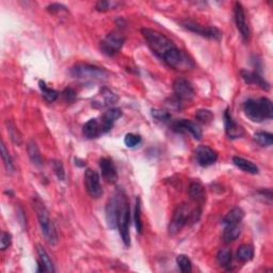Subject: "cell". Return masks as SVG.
Returning a JSON list of instances; mask_svg holds the SVG:
<instances>
[{
    "mask_svg": "<svg viewBox=\"0 0 273 273\" xmlns=\"http://www.w3.org/2000/svg\"><path fill=\"white\" fill-rule=\"evenodd\" d=\"M141 33L150 49L169 67L178 71L192 70L194 67L192 59L163 33L150 28H143Z\"/></svg>",
    "mask_w": 273,
    "mask_h": 273,
    "instance_id": "obj_1",
    "label": "cell"
},
{
    "mask_svg": "<svg viewBox=\"0 0 273 273\" xmlns=\"http://www.w3.org/2000/svg\"><path fill=\"white\" fill-rule=\"evenodd\" d=\"M202 214V208L196 207L194 209L191 208L189 204L183 203L179 204L173 213V217L169 224V234L170 236H175L178 234L185 225L188 223L194 224L198 221Z\"/></svg>",
    "mask_w": 273,
    "mask_h": 273,
    "instance_id": "obj_2",
    "label": "cell"
},
{
    "mask_svg": "<svg viewBox=\"0 0 273 273\" xmlns=\"http://www.w3.org/2000/svg\"><path fill=\"white\" fill-rule=\"evenodd\" d=\"M117 196V229L120 231L122 240L126 247L130 245V207L124 190L119 189L116 191Z\"/></svg>",
    "mask_w": 273,
    "mask_h": 273,
    "instance_id": "obj_3",
    "label": "cell"
},
{
    "mask_svg": "<svg viewBox=\"0 0 273 273\" xmlns=\"http://www.w3.org/2000/svg\"><path fill=\"white\" fill-rule=\"evenodd\" d=\"M244 114L252 122L260 123L265 120H271L273 117L272 102L267 97L259 99H248L243 105Z\"/></svg>",
    "mask_w": 273,
    "mask_h": 273,
    "instance_id": "obj_4",
    "label": "cell"
},
{
    "mask_svg": "<svg viewBox=\"0 0 273 273\" xmlns=\"http://www.w3.org/2000/svg\"><path fill=\"white\" fill-rule=\"evenodd\" d=\"M33 208L36 213V216H38L39 224L41 227L42 234L45 237V240H46L47 243L50 245H56L59 240L58 233L51 220L48 209L39 197L33 198Z\"/></svg>",
    "mask_w": 273,
    "mask_h": 273,
    "instance_id": "obj_5",
    "label": "cell"
},
{
    "mask_svg": "<svg viewBox=\"0 0 273 273\" xmlns=\"http://www.w3.org/2000/svg\"><path fill=\"white\" fill-rule=\"evenodd\" d=\"M71 75L74 78L86 81H103L108 78L109 74L102 67L79 62L71 69Z\"/></svg>",
    "mask_w": 273,
    "mask_h": 273,
    "instance_id": "obj_6",
    "label": "cell"
},
{
    "mask_svg": "<svg viewBox=\"0 0 273 273\" xmlns=\"http://www.w3.org/2000/svg\"><path fill=\"white\" fill-rule=\"evenodd\" d=\"M125 36L120 31H112L101 42V50L109 57H113L119 52L125 43Z\"/></svg>",
    "mask_w": 273,
    "mask_h": 273,
    "instance_id": "obj_7",
    "label": "cell"
},
{
    "mask_svg": "<svg viewBox=\"0 0 273 273\" xmlns=\"http://www.w3.org/2000/svg\"><path fill=\"white\" fill-rule=\"evenodd\" d=\"M181 26L188 31L196 33L198 35H202L204 38L212 39L215 41H220L222 38V32L217 28V27H204L199 24H196L192 21H184L180 23Z\"/></svg>",
    "mask_w": 273,
    "mask_h": 273,
    "instance_id": "obj_8",
    "label": "cell"
},
{
    "mask_svg": "<svg viewBox=\"0 0 273 273\" xmlns=\"http://www.w3.org/2000/svg\"><path fill=\"white\" fill-rule=\"evenodd\" d=\"M173 91H174V98L183 104L184 102L192 101L195 92L194 89L189 80L185 78H177L173 84Z\"/></svg>",
    "mask_w": 273,
    "mask_h": 273,
    "instance_id": "obj_9",
    "label": "cell"
},
{
    "mask_svg": "<svg viewBox=\"0 0 273 273\" xmlns=\"http://www.w3.org/2000/svg\"><path fill=\"white\" fill-rule=\"evenodd\" d=\"M234 16H235L236 26H237V29L240 32L243 42H249L250 36H251V31H250L249 23L247 21V15H245V12H244V8L242 7L240 3L235 4Z\"/></svg>",
    "mask_w": 273,
    "mask_h": 273,
    "instance_id": "obj_10",
    "label": "cell"
},
{
    "mask_svg": "<svg viewBox=\"0 0 273 273\" xmlns=\"http://www.w3.org/2000/svg\"><path fill=\"white\" fill-rule=\"evenodd\" d=\"M85 186L88 193L93 198H99L104 193L97 172L92 169H87L85 172Z\"/></svg>",
    "mask_w": 273,
    "mask_h": 273,
    "instance_id": "obj_11",
    "label": "cell"
},
{
    "mask_svg": "<svg viewBox=\"0 0 273 273\" xmlns=\"http://www.w3.org/2000/svg\"><path fill=\"white\" fill-rule=\"evenodd\" d=\"M172 129L178 133H186L189 132L193 135V138L196 140H201L203 131L202 128L196 123H193L188 120H178L173 122Z\"/></svg>",
    "mask_w": 273,
    "mask_h": 273,
    "instance_id": "obj_12",
    "label": "cell"
},
{
    "mask_svg": "<svg viewBox=\"0 0 273 273\" xmlns=\"http://www.w3.org/2000/svg\"><path fill=\"white\" fill-rule=\"evenodd\" d=\"M108 129L106 128V126L104 125L103 121L101 120V117L99 119H91L89 120L85 125L83 128V133L86 136L87 139H96L99 138L102 134L107 133Z\"/></svg>",
    "mask_w": 273,
    "mask_h": 273,
    "instance_id": "obj_13",
    "label": "cell"
},
{
    "mask_svg": "<svg viewBox=\"0 0 273 273\" xmlns=\"http://www.w3.org/2000/svg\"><path fill=\"white\" fill-rule=\"evenodd\" d=\"M195 158L199 166L209 167L217 161L218 153L206 145H199L195 150Z\"/></svg>",
    "mask_w": 273,
    "mask_h": 273,
    "instance_id": "obj_14",
    "label": "cell"
},
{
    "mask_svg": "<svg viewBox=\"0 0 273 273\" xmlns=\"http://www.w3.org/2000/svg\"><path fill=\"white\" fill-rule=\"evenodd\" d=\"M99 168H101L103 178L108 184L116 183L117 179H119V175H117V171L114 162L110 158L107 157L101 158V160H99Z\"/></svg>",
    "mask_w": 273,
    "mask_h": 273,
    "instance_id": "obj_15",
    "label": "cell"
},
{
    "mask_svg": "<svg viewBox=\"0 0 273 273\" xmlns=\"http://www.w3.org/2000/svg\"><path fill=\"white\" fill-rule=\"evenodd\" d=\"M224 126L225 132L230 139H238L244 134L243 128L234 121L229 109H226L224 112Z\"/></svg>",
    "mask_w": 273,
    "mask_h": 273,
    "instance_id": "obj_16",
    "label": "cell"
},
{
    "mask_svg": "<svg viewBox=\"0 0 273 273\" xmlns=\"http://www.w3.org/2000/svg\"><path fill=\"white\" fill-rule=\"evenodd\" d=\"M117 101H119V97H117L112 91H110L107 88H103L101 90V92H99L97 96L93 99L92 106L97 109H102L105 107L114 105Z\"/></svg>",
    "mask_w": 273,
    "mask_h": 273,
    "instance_id": "obj_17",
    "label": "cell"
},
{
    "mask_svg": "<svg viewBox=\"0 0 273 273\" xmlns=\"http://www.w3.org/2000/svg\"><path fill=\"white\" fill-rule=\"evenodd\" d=\"M188 195L191 201H193L198 206H203L206 201V190L201 181H191L188 188Z\"/></svg>",
    "mask_w": 273,
    "mask_h": 273,
    "instance_id": "obj_18",
    "label": "cell"
},
{
    "mask_svg": "<svg viewBox=\"0 0 273 273\" xmlns=\"http://www.w3.org/2000/svg\"><path fill=\"white\" fill-rule=\"evenodd\" d=\"M240 76L243 79V81L247 85H252V86H257L262 90H270V85L269 83L263 79L258 73L256 72H251L247 70H242L240 71Z\"/></svg>",
    "mask_w": 273,
    "mask_h": 273,
    "instance_id": "obj_19",
    "label": "cell"
},
{
    "mask_svg": "<svg viewBox=\"0 0 273 273\" xmlns=\"http://www.w3.org/2000/svg\"><path fill=\"white\" fill-rule=\"evenodd\" d=\"M117 196L114 194L108 199L106 204V221L110 229H116L117 227Z\"/></svg>",
    "mask_w": 273,
    "mask_h": 273,
    "instance_id": "obj_20",
    "label": "cell"
},
{
    "mask_svg": "<svg viewBox=\"0 0 273 273\" xmlns=\"http://www.w3.org/2000/svg\"><path fill=\"white\" fill-rule=\"evenodd\" d=\"M36 253H38V271L39 272H54V267L52 260L50 259L47 251L41 245L36 247Z\"/></svg>",
    "mask_w": 273,
    "mask_h": 273,
    "instance_id": "obj_21",
    "label": "cell"
},
{
    "mask_svg": "<svg viewBox=\"0 0 273 273\" xmlns=\"http://www.w3.org/2000/svg\"><path fill=\"white\" fill-rule=\"evenodd\" d=\"M123 115V112L120 108H111L107 110L102 116L101 120L103 121V123L105 124L106 128L110 131L112 129V127L114 125V123L120 119V117Z\"/></svg>",
    "mask_w": 273,
    "mask_h": 273,
    "instance_id": "obj_22",
    "label": "cell"
},
{
    "mask_svg": "<svg viewBox=\"0 0 273 273\" xmlns=\"http://www.w3.org/2000/svg\"><path fill=\"white\" fill-rule=\"evenodd\" d=\"M233 162L236 167L245 173H249V174H252V175L258 174V172H259L258 167L255 165V163H253L252 161L248 159H244L239 156H234Z\"/></svg>",
    "mask_w": 273,
    "mask_h": 273,
    "instance_id": "obj_23",
    "label": "cell"
},
{
    "mask_svg": "<svg viewBox=\"0 0 273 273\" xmlns=\"http://www.w3.org/2000/svg\"><path fill=\"white\" fill-rule=\"evenodd\" d=\"M242 226L241 224H227L225 225V229L223 231L222 239L225 243L234 242L241 235Z\"/></svg>",
    "mask_w": 273,
    "mask_h": 273,
    "instance_id": "obj_24",
    "label": "cell"
},
{
    "mask_svg": "<svg viewBox=\"0 0 273 273\" xmlns=\"http://www.w3.org/2000/svg\"><path fill=\"white\" fill-rule=\"evenodd\" d=\"M244 218V212L240 207H235L231 212L226 214V216L223 218V224H239L243 220Z\"/></svg>",
    "mask_w": 273,
    "mask_h": 273,
    "instance_id": "obj_25",
    "label": "cell"
},
{
    "mask_svg": "<svg viewBox=\"0 0 273 273\" xmlns=\"http://www.w3.org/2000/svg\"><path fill=\"white\" fill-rule=\"evenodd\" d=\"M27 151H28L29 158L32 161L33 165L36 167H41L43 165V158H42V155L40 153L38 145L35 144V142L30 141L28 143V148H27Z\"/></svg>",
    "mask_w": 273,
    "mask_h": 273,
    "instance_id": "obj_26",
    "label": "cell"
},
{
    "mask_svg": "<svg viewBox=\"0 0 273 273\" xmlns=\"http://www.w3.org/2000/svg\"><path fill=\"white\" fill-rule=\"evenodd\" d=\"M218 262L220 263V266L223 267L226 270H231L232 269V252L229 249H221L219 252H218L217 255Z\"/></svg>",
    "mask_w": 273,
    "mask_h": 273,
    "instance_id": "obj_27",
    "label": "cell"
},
{
    "mask_svg": "<svg viewBox=\"0 0 273 273\" xmlns=\"http://www.w3.org/2000/svg\"><path fill=\"white\" fill-rule=\"evenodd\" d=\"M254 257V248L250 244H243L237 251V258L241 262L251 261Z\"/></svg>",
    "mask_w": 273,
    "mask_h": 273,
    "instance_id": "obj_28",
    "label": "cell"
},
{
    "mask_svg": "<svg viewBox=\"0 0 273 273\" xmlns=\"http://www.w3.org/2000/svg\"><path fill=\"white\" fill-rule=\"evenodd\" d=\"M254 141L263 148L271 147L273 143V134L267 131H259L254 134Z\"/></svg>",
    "mask_w": 273,
    "mask_h": 273,
    "instance_id": "obj_29",
    "label": "cell"
},
{
    "mask_svg": "<svg viewBox=\"0 0 273 273\" xmlns=\"http://www.w3.org/2000/svg\"><path fill=\"white\" fill-rule=\"evenodd\" d=\"M39 87H40V89H41V91H42V95H43V97H44L45 99H46L47 102L52 103V102H54V101H56V99L58 98L59 93L57 92L56 90H53V89H51V88H48V87L46 86V84H45V81L40 80V81H39Z\"/></svg>",
    "mask_w": 273,
    "mask_h": 273,
    "instance_id": "obj_30",
    "label": "cell"
},
{
    "mask_svg": "<svg viewBox=\"0 0 273 273\" xmlns=\"http://www.w3.org/2000/svg\"><path fill=\"white\" fill-rule=\"evenodd\" d=\"M195 119L198 123L203 125H208L214 121V113L207 109H199L195 112Z\"/></svg>",
    "mask_w": 273,
    "mask_h": 273,
    "instance_id": "obj_31",
    "label": "cell"
},
{
    "mask_svg": "<svg viewBox=\"0 0 273 273\" xmlns=\"http://www.w3.org/2000/svg\"><path fill=\"white\" fill-rule=\"evenodd\" d=\"M176 263L181 272L189 273L192 271V261L190 260L188 256L184 255V254H180V255L176 257Z\"/></svg>",
    "mask_w": 273,
    "mask_h": 273,
    "instance_id": "obj_32",
    "label": "cell"
},
{
    "mask_svg": "<svg viewBox=\"0 0 273 273\" xmlns=\"http://www.w3.org/2000/svg\"><path fill=\"white\" fill-rule=\"evenodd\" d=\"M134 225L139 234H142L143 223L141 219V201L140 197L135 198V208H134Z\"/></svg>",
    "mask_w": 273,
    "mask_h": 273,
    "instance_id": "obj_33",
    "label": "cell"
},
{
    "mask_svg": "<svg viewBox=\"0 0 273 273\" xmlns=\"http://www.w3.org/2000/svg\"><path fill=\"white\" fill-rule=\"evenodd\" d=\"M2 157H3L4 165H5L6 169H7V171L8 172H13L15 170L14 163H13L11 155H10V153H9V151L7 150L6 144L4 142H2Z\"/></svg>",
    "mask_w": 273,
    "mask_h": 273,
    "instance_id": "obj_34",
    "label": "cell"
},
{
    "mask_svg": "<svg viewBox=\"0 0 273 273\" xmlns=\"http://www.w3.org/2000/svg\"><path fill=\"white\" fill-rule=\"evenodd\" d=\"M142 139L139 134L135 133H127L124 138V143L127 148H135L136 145L141 143Z\"/></svg>",
    "mask_w": 273,
    "mask_h": 273,
    "instance_id": "obj_35",
    "label": "cell"
},
{
    "mask_svg": "<svg viewBox=\"0 0 273 273\" xmlns=\"http://www.w3.org/2000/svg\"><path fill=\"white\" fill-rule=\"evenodd\" d=\"M117 6H120V4L115 2H98L95 8L99 12H107L109 10H113Z\"/></svg>",
    "mask_w": 273,
    "mask_h": 273,
    "instance_id": "obj_36",
    "label": "cell"
},
{
    "mask_svg": "<svg viewBox=\"0 0 273 273\" xmlns=\"http://www.w3.org/2000/svg\"><path fill=\"white\" fill-rule=\"evenodd\" d=\"M152 116L154 119L162 122H167L171 119V114L166 110H161V109H152Z\"/></svg>",
    "mask_w": 273,
    "mask_h": 273,
    "instance_id": "obj_37",
    "label": "cell"
},
{
    "mask_svg": "<svg viewBox=\"0 0 273 273\" xmlns=\"http://www.w3.org/2000/svg\"><path fill=\"white\" fill-rule=\"evenodd\" d=\"M52 169L54 171V174L57 175V177L60 180L65 179V171H64V168H63V165H62L61 161L53 160L52 161Z\"/></svg>",
    "mask_w": 273,
    "mask_h": 273,
    "instance_id": "obj_38",
    "label": "cell"
},
{
    "mask_svg": "<svg viewBox=\"0 0 273 273\" xmlns=\"http://www.w3.org/2000/svg\"><path fill=\"white\" fill-rule=\"evenodd\" d=\"M11 243H12V235L10 233L4 232L2 234V239H0V249H2V251H5L10 247Z\"/></svg>",
    "mask_w": 273,
    "mask_h": 273,
    "instance_id": "obj_39",
    "label": "cell"
},
{
    "mask_svg": "<svg viewBox=\"0 0 273 273\" xmlns=\"http://www.w3.org/2000/svg\"><path fill=\"white\" fill-rule=\"evenodd\" d=\"M8 131H9V133H10L11 139H12V141L14 143H17V144H21L22 143V136H21L20 133H18V130L16 129V127L14 125L9 124Z\"/></svg>",
    "mask_w": 273,
    "mask_h": 273,
    "instance_id": "obj_40",
    "label": "cell"
},
{
    "mask_svg": "<svg viewBox=\"0 0 273 273\" xmlns=\"http://www.w3.org/2000/svg\"><path fill=\"white\" fill-rule=\"evenodd\" d=\"M62 97L66 103H73V102H75V99H76V92L71 88H66L62 92Z\"/></svg>",
    "mask_w": 273,
    "mask_h": 273,
    "instance_id": "obj_41",
    "label": "cell"
},
{
    "mask_svg": "<svg viewBox=\"0 0 273 273\" xmlns=\"http://www.w3.org/2000/svg\"><path fill=\"white\" fill-rule=\"evenodd\" d=\"M47 11L50 13H59L61 11H66V7L61 4H51L47 7Z\"/></svg>",
    "mask_w": 273,
    "mask_h": 273,
    "instance_id": "obj_42",
    "label": "cell"
}]
</instances>
